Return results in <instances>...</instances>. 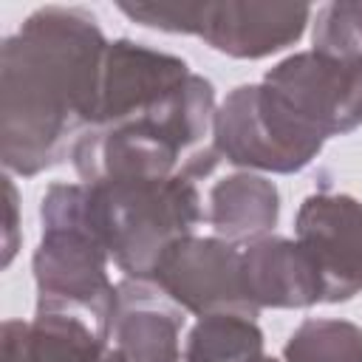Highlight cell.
<instances>
[{"label": "cell", "mask_w": 362, "mask_h": 362, "mask_svg": "<svg viewBox=\"0 0 362 362\" xmlns=\"http://www.w3.org/2000/svg\"><path fill=\"white\" fill-rule=\"evenodd\" d=\"M107 40L88 8L45 6L0 48V158L37 175L71 158L96 124Z\"/></svg>", "instance_id": "obj_1"}, {"label": "cell", "mask_w": 362, "mask_h": 362, "mask_svg": "<svg viewBox=\"0 0 362 362\" xmlns=\"http://www.w3.org/2000/svg\"><path fill=\"white\" fill-rule=\"evenodd\" d=\"M215 110L212 82L189 74L156 107L90 127L71 153L74 170L82 184L178 175L201 150L204 136H212Z\"/></svg>", "instance_id": "obj_2"}, {"label": "cell", "mask_w": 362, "mask_h": 362, "mask_svg": "<svg viewBox=\"0 0 362 362\" xmlns=\"http://www.w3.org/2000/svg\"><path fill=\"white\" fill-rule=\"evenodd\" d=\"M40 221L42 235L31 257L37 311L79 314L110 339L119 286L107 277L110 255L88 218V187L51 184Z\"/></svg>", "instance_id": "obj_3"}, {"label": "cell", "mask_w": 362, "mask_h": 362, "mask_svg": "<svg viewBox=\"0 0 362 362\" xmlns=\"http://www.w3.org/2000/svg\"><path fill=\"white\" fill-rule=\"evenodd\" d=\"M88 187V218L127 280L150 283L164 249L206 221L195 178L187 173Z\"/></svg>", "instance_id": "obj_4"}, {"label": "cell", "mask_w": 362, "mask_h": 362, "mask_svg": "<svg viewBox=\"0 0 362 362\" xmlns=\"http://www.w3.org/2000/svg\"><path fill=\"white\" fill-rule=\"evenodd\" d=\"M257 85L280 127L311 147L322 150L325 139L362 124V57L297 51L269 68Z\"/></svg>", "instance_id": "obj_5"}, {"label": "cell", "mask_w": 362, "mask_h": 362, "mask_svg": "<svg viewBox=\"0 0 362 362\" xmlns=\"http://www.w3.org/2000/svg\"><path fill=\"white\" fill-rule=\"evenodd\" d=\"M150 283L181 311L195 317L243 314L257 317L243 291L240 243L223 238H178L158 257Z\"/></svg>", "instance_id": "obj_6"}, {"label": "cell", "mask_w": 362, "mask_h": 362, "mask_svg": "<svg viewBox=\"0 0 362 362\" xmlns=\"http://www.w3.org/2000/svg\"><path fill=\"white\" fill-rule=\"evenodd\" d=\"M294 232L320 269L322 303H345L362 291V201L314 192L300 204Z\"/></svg>", "instance_id": "obj_7"}, {"label": "cell", "mask_w": 362, "mask_h": 362, "mask_svg": "<svg viewBox=\"0 0 362 362\" xmlns=\"http://www.w3.org/2000/svg\"><path fill=\"white\" fill-rule=\"evenodd\" d=\"M314 8L305 3H252V0H195L189 34L235 59H263L294 45Z\"/></svg>", "instance_id": "obj_8"}, {"label": "cell", "mask_w": 362, "mask_h": 362, "mask_svg": "<svg viewBox=\"0 0 362 362\" xmlns=\"http://www.w3.org/2000/svg\"><path fill=\"white\" fill-rule=\"evenodd\" d=\"M215 153L246 173H300L320 153L288 139L266 113L257 85H238L218 105L212 119Z\"/></svg>", "instance_id": "obj_9"}, {"label": "cell", "mask_w": 362, "mask_h": 362, "mask_svg": "<svg viewBox=\"0 0 362 362\" xmlns=\"http://www.w3.org/2000/svg\"><path fill=\"white\" fill-rule=\"evenodd\" d=\"M189 74V65L175 54L133 40L107 42L99 88V113L93 127L113 124L156 107L178 85H184Z\"/></svg>", "instance_id": "obj_10"}, {"label": "cell", "mask_w": 362, "mask_h": 362, "mask_svg": "<svg viewBox=\"0 0 362 362\" xmlns=\"http://www.w3.org/2000/svg\"><path fill=\"white\" fill-rule=\"evenodd\" d=\"M246 300L260 308H308L322 303V277L311 255L294 238L263 235L240 246Z\"/></svg>", "instance_id": "obj_11"}, {"label": "cell", "mask_w": 362, "mask_h": 362, "mask_svg": "<svg viewBox=\"0 0 362 362\" xmlns=\"http://www.w3.org/2000/svg\"><path fill=\"white\" fill-rule=\"evenodd\" d=\"M158 294L139 280L119 283L110 339L124 362H184V314L164 305Z\"/></svg>", "instance_id": "obj_12"}, {"label": "cell", "mask_w": 362, "mask_h": 362, "mask_svg": "<svg viewBox=\"0 0 362 362\" xmlns=\"http://www.w3.org/2000/svg\"><path fill=\"white\" fill-rule=\"evenodd\" d=\"M110 339L85 317L37 311L31 322H3V362H105Z\"/></svg>", "instance_id": "obj_13"}, {"label": "cell", "mask_w": 362, "mask_h": 362, "mask_svg": "<svg viewBox=\"0 0 362 362\" xmlns=\"http://www.w3.org/2000/svg\"><path fill=\"white\" fill-rule=\"evenodd\" d=\"M280 218L277 187L257 173H235L212 184L206 201V223L218 238L249 243L274 229Z\"/></svg>", "instance_id": "obj_14"}, {"label": "cell", "mask_w": 362, "mask_h": 362, "mask_svg": "<svg viewBox=\"0 0 362 362\" xmlns=\"http://www.w3.org/2000/svg\"><path fill=\"white\" fill-rule=\"evenodd\" d=\"M263 356V331L243 314L198 317L184 342V362H255Z\"/></svg>", "instance_id": "obj_15"}, {"label": "cell", "mask_w": 362, "mask_h": 362, "mask_svg": "<svg viewBox=\"0 0 362 362\" xmlns=\"http://www.w3.org/2000/svg\"><path fill=\"white\" fill-rule=\"evenodd\" d=\"M286 362H362V328L348 320H303L283 345Z\"/></svg>", "instance_id": "obj_16"}, {"label": "cell", "mask_w": 362, "mask_h": 362, "mask_svg": "<svg viewBox=\"0 0 362 362\" xmlns=\"http://www.w3.org/2000/svg\"><path fill=\"white\" fill-rule=\"evenodd\" d=\"M317 51L334 57H362V3H328L317 11L314 34Z\"/></svg>", "instance_id": "obj_17"}, {"label": "cell", "mask_w": 362, "mask_h": 362, "mask_svg": "<svg viewBox=\"0 0 362 362\" xmlns=\"http://www.w3.org/2000/svg\"><path fill=\"white\" fill-rule=\"evenodd\" d=\"M3 192H6V232H3V266H8L17 255V246H20V235H17V226H20V206H17V187L14 181L6 175L3 178Z\"/></svg>", "instance_id": "obj_18"}, {"label": "cell", "mask_w": 362, "mask_h": 362, "mask_svg": "<svg viewBox=\"0 0 362 362\" xmlns=\"http://www.w3.org/2000/svg\"><path fill=\"white\" fill-rule=\"evenodd\" d=\"M105 362H124V359H122V354H119V351L110 345V354H107V359H105Z\"/></svg>", "instance_id": "obj_19"}, {"label": "cell", "mask_w": 362, "mask_h": 362, "mask_svg": "<svg viewBox=\"0 0 362 362\" xmlns=\"http://www.w3.org/2000/svg\"><path fill=\"white\" fill-rule=\"evenodd\" d=\"M255 362H277V359H272V356H266V354H263V356H257Z\"/></svg>", "instance_id": "obj_20"}]
</instances>
